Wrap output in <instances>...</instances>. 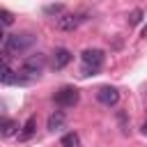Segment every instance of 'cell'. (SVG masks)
<instances>
[{"mask_svg":"<svg viewBox=\"0 0 147 147\" xmlns=\"http://www.w3.org/2000/svg\"><path fill=\"white\" fill-rule=\"evenodd\" d=\"M44 11H46V14H53V16H57V18H60V16L64 14V5H46V7H44Z\"/></svg>","mask_w":147,"mask_h":147,"instance_id":"12","label":"cell"},{"mask_svg":"<svg viewBox=\"0 0 147 147\" xmlns=\"http://www.w3.org/2000/svg\"><path fill=\"white\" fill-rule=\"evenodd\" d=\"M16 129H21L16 119H11V117H5L2 119V136H14Z\"/></svg>","mask_w":147,"mask_h":147,"instance_id":"11","label":"cell"},{"mask_svg":"<svg viewBox=\"0 0 147 147\" xmlns=\"http://www.w3.org/2000/svg\"><path fill=\"white\" fill-rule=\"evenodd\" d=\"M60 145H62V147H80V138H78V133L69 131V133H64V136H62Z\"/></svg>","mask_w":147,"mask_h":147,"instance_id":"10","label":"cell"},{"mask_svg":"<svg viewBox=\"0 0 147 147\" xmlns=\"http://www.w3.org/2000/svg\"><path fill=\"white\" fill-rule=\"evenodd\" d=\"M0 18H2V28H9V25L14 23V14H11L9 9H5V7L0 9Z\"/></svg>","mask_w":147,"mask_h":147,"instance_id":"13","label":"cell"},{"mask_svg":"<svg viewBox=\"0 0 147 147\" xmlns=\"http://www.w3.org/2000/svg\"><path fill=\"white\" fill-rule=\"evenodd\" d=\"M80 62H83V69H80L83 76L99 74L101 67H103V62H106V53L101 48H85L80 53Z\"/></svg>","mask_w":147,"mask_h":147,"instance_id":"2","label":"cell"},{"mask_svg":"<svg viewBox=\"0 0 147 147\" xmlns=\"http://www.w3.org/2000/svg\"><path fill=\"white\" fill-rule=\"evenodd\" d=\"M34 126H37V119H34V117H28V122L23 124V131L18 133V138H21V140H30L32 133H34Z\"/></svg>","mask_w":147,"mask_h":147,"instance_id":"9","label":"cell"},{"mask_svg":"<svg viewBox=\"0 0 147 147\" xmlns=\"http://www.w3.org/2000/svg\"><path fill=\"white\" fill-rule=\"evenodd\" d=\"M96 101L101 103V106H117V101H119V92L115 90V87H110V85H103V87H99L96 90Z\"/></svg>","mask_w":147,"mask_h":147,"instance_id":"5","label":"cell"},{"mask_svg":"<svg viewBox=\"0 0 147 147\" xmlns=\"http://www.w3.org/2000/svg\"><path fill=\"white\" fill-rule=\"evenodd\" d=\"M55 103L57 106H62V108H74L76 103H78V99H80V94H78V90L76 87H71V85H64V87H60L57 92H55Z\"/></svg>","mask_w":147,"mask_h":147,"instance_id":"4","label":"cell"},{"mask_svg":"<svg viewBox=\"0 0 147 147\" xmlns=\"http://www.w3.org/2000/svg\"><path fill=\"white\" fill-rule=\"evenodd\" d=\"M71 51H67V48H55V53H53V60H51V64H53V69L55 71H60V69H64L69 62H71Z\"/></svg>","mask_w":147,"mask_h":147,"instance_id":"7","label":"cell"},{"mask_svg":"<svg viewBox=\"0 0 147 147\" xmlns=\"http://www.w3.org/2000/svg\"><path fill=\"white\" fill-rule=\"evenodd\" d=\"M44 67H46V55H44V53H34V55H28V57L23 60V64H21V74L32 83L34 78L41 76Z\"/></svg>","mask_w":147,"mask_h":147,"instance_id":"3","label":"cell"},{"mask_svg":"<svg viewBox=\"0 0 147 147\" xmlns=\"http://www.w3.org/2000/svg\"><path fill=\"white\" fill-rule=\"evenodd\" d=\"M140 18H142V9H133V11H131V16H129V23H131V25H136V23H140Z\"/></svg>","mask_w":147,"mask_h":147,"instance_id":"14","label":"cell"},{"mask_svg":"<svg viewBox=\"0 0 147 147\" xmlns=\"http://www.w3.org/2000/svg\"><path fill=\"white\" fill-rule=\"evenodd\" d=\"M80 21H83V18H80L78 14H62L60 18H55V28L62 30V32H71V30L78 28Z\"/></svg>","mask_w":147,"mask_h":147,"instance_id":"6","label":"cell"},{"mask_svg":"<svg viewBox=\"0 0 147 147\" xmlns=\"http://www.w3.org/2000/svg\"><path fill=\"white\" fill-rule=\"evenodd\" d=\"M64 122H67V115H64L62 110L51 113V115H48V131H60V129L64 126Z\"/></svg>","mask_w":147,"mask_h":147,"instance_id":"8","label":"cell"},{"mask_svg":"<svg viewBox=\"0 0 147 147\" xmlns=\"http://www.w3.org/2000/svg\"><path fill=\"white\" fill-rule=\"evenodd\" d=\"M37 37L30 34V32H14V34H7L2 32V60H9L11 53H25L34 46Z\"/></svg>","mask_w":147,"mask_h":147,"instance_id":"1","label":"cell"},{"mask_svg":"<svg viewBox=\"0 0 147 147\" xmlns=\"http://www.w3.org/2000/svg\"><path fill=\"white\" fill-rule=\"evenodd\" d=\"M142 37H145V39H147V25H145V28H142Z\"/></svg>","mask_w":147,"mask_h":147,"instance_id":"16","label":"cell"},{"mask_svg":"<svg viewBox=\"0 0 147 147\" xmlns=\"http://www.w3.org/2000/svg\"><path fill=\"white\" fill-rule=\"evenodd\" d=\"M140 131H142V136H147V122H142V126H140Z\"/></svg>","mask_w":147,"mask_h":147,"instance_id":"15","label":"cell"}]
</instances>
